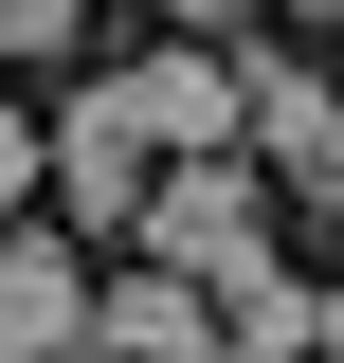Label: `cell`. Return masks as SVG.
<instances>
[{"label":"cell","mask_w":344,"mask_h":363,"mask_svg":"<svg viewBox=\"0 0 344 363\" xmlns=\"http://www.w3.org/2000/svg\"><path fill=\"white\" fill-rule=\"evenodd\" d=\"M145 255H164V272H200V291L272 272V164H254V145H200V164H164V200H145Z\"/></svg>","instance_id":"6da1fadb"},{"label":"cell","mask_w":344,"mask_h":363,"mask_svg":"<svg viewBox=\"0 0 344 363\" xmlns=\"http://www.w3.org/2000/svg\"><path fill=\"white\" fill-rule=\"evenodd\" d=\"M145 164H164V128L127 109V73H91L73 109H55V218L73 236H145V200H164Z\"/></svg>","instance_id":"7a4b0ae2"},{"label":"cell","mask_w":344,"mask_h":363,"mask_svg":"<svg viewBox=\"0 0 344 363\" xmlns=\"http://www.w3.org/2000/svg\"><path fill=\"white\" fill-rule=\"evenodd\" d=\"M236 73H254V164H272V200L344 218V91L308 73V55H236Z\"/></svg>","instance_id":"3957f363"},{"label":"cell","mask_w":344,"mask_h":363,"mask_svg":"<svg viewBox=\"0 0 344 363\" xmlns=\"http://www.w3.org/2000/svg\"><path fill=\"white\" fill-rule=\"evenodd\" d=\"M91 345V272H73V236H0V363H73Z\"/></svg>","instance_id":"277c9868"},{"label":"cell","mask_w":344,"mask_h":363,"mask_svg":"<svg viewBox=\"0 0 344 363\" xmlns=\"http://www.w3.org/2000/svg\"><path fill=\"white\" fill-rule=\"evenodd\" d=\"M91 345H109V363H200V345H217V291L164 272V255H127L109 291H91Z\"/></svg>","instance_id":"5b68a950"},{"label":"cell","mask_w":344,"mask_h":363,"mask_svg":"<svg viewBox=\"0 0 344 363\" xmlns=\"http://www.w3.org/2000/svg\"><path fill=\"white\" fill-rule=\"evenodd\" d=\"M127 109L164 128V164H200V145H254V73H236V55H145V73H127Z\"/></svg>","instance_id":"8992f818"},{"label":"cell","mask_w":344,"mask_h":363,"mask_svg":"<svg viewBox=\"0 0 344 363\" xmlns=\"http://www.w3.org/2000/svg\"><path fill=\"white\" fill-rule=\"evenodd\" d=\"M217 345L236 363H308L326 345V291H308V272H236V291H217Z\"/></svg>","instance_id":"52a82bcc"},{"label":"cell","mask_w":344,"mask_h":363,"mask_svg":"<svg viewBox=\"0 0 344 363\" xmlns=\"http://www.w3.org/2000/svg\"><path fill=\"white\" fill-rule=\"evenodd\" d=\"M55 182V128H18V91H0V236H18V200Z\"/></svg>","instance_id":"ba28073f"},{"label":"cell","mask_w":344,"mask_h":363,"mask_svg":"<svg viewBox=\"0 0 344 363\" xmlns=\"http://www.w3.org/2000/svg\"><path fill=\"white\" fill-rule=\"evenodd\" d=\"M73 18H91V0H0V55H18V73H37V55L73 37Z\"/></svg>","instance_id":"9c48e42d"},{"label":"cell","mask_w":344,"mask_h":363,"mask_svg":"<svg viewBox=\"0 0 344 363\" xmlns=\"http://www.w3.org/2000/svg\"><path fill=\"white\" fill-rule=\"evenodd\" d=\"M164 18H272V0H164Z\"/></svg>","instance_id":"30bf717a"},{"label":"cell","mask_w":344,"mask_h":363,"mask_svg":"<svg viewBox=\"0 0 344 363\" xmlns=\"http://www.w3.org/2000/svg\"><path fill=\"white\" fill-rule=\"evenodd\" d=\"M308 363H344V291H326V345H308Z\"/></svg>","instance_id":"8fae6325"},{"label":"cell","mask_w":344,"mask_h":363,"mask_svg":"<svg viewBox=\"0 0 344 363\" xmlns=\"http://www.w3.org/2000/svg\"><path fill=\"white\" fill-rule=\"evenodd\" d=\"M308 18H326V37H344V0H308Z\"/></svg>","instance_id":"7c38bea8"}]
</instances>
